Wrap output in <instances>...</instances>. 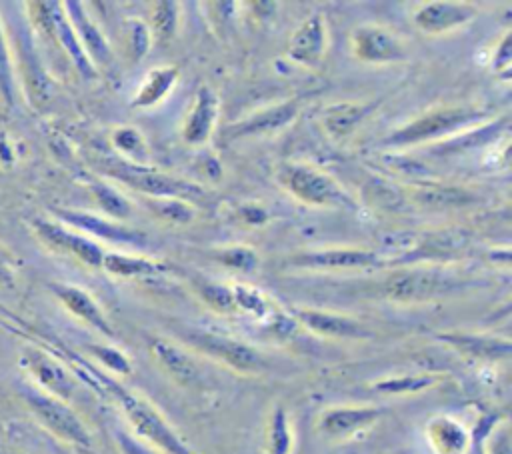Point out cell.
Returning <instances> with one entry per match:
<instances>
[{"label":"cell","mask_w":512,"mask_h":454,"mask_svg":"<svg viewBox=\"0 0 512 454\" xmlns=\"http://www.w3.org/2000/svg\"><path fill=\"white\" fill-rule=\"evenodd\" d=\"M102 382L122 408L136 438L164 454H196L148 398L118 384L116 380L102 378Z\"/></svg>","instance_id":"1"},{"label":"cell","mask_w":512,"mask_h":454,"mask_svg":"<svg viewBox=\"0 0 512 454\" xmlns=\"http://www.w3.org/2000/svg\"><path fill=\"white\" fill-rule=\"evenodd\" d=\"M488 118L484 108L476 106H438L430 108L404 126L392 130L384 140L382 146L388 148H408L420 146L434 140H446L462 130H470L478 126L482 120Z\"/></svg>","instance_id":"2"},{"label":"cell","mask_w":512,"mask_h":454,"mask_svg":"<svg viewBox=\"0 0 512 454\" xmlns=\"http://www.w3.org/2000/svg\"><path fill=\"white\" fill-rule=\"evenodd\" d=\"M102 172L128 188L146 194V198H180L192 204L206 196L204 188L192 180L150 166L130 164L122 158H106L102 162Z\"/></svg>","instance_id":"3"},{"label":"cell","mask_w":512,"mask_h":454,"mask_svg":"<svg viewBox=\"0 0 512 454\" xmlns=\"http://www.w3.org/2000/svg\"><path fill=\"white\" fill-rule=\"evenodd\" d=\"M20 396L28 406L30 414L36 418V422L54 438L78 448L92 446V434L88 426L68 402L50 396L38 390L36 386H24L20 390Z\"/></svg>","instance_id":"4"},{"label":"cell","mask_w":512,"mask_h":454,"mask_svg":"<svg viewBox=\"0 0 512 454\" xmlns=\"http://www.w3.org/2000/svg\"><path fill=\"white\" fill-rule=\"evenodd\" d=\"M280 184L302 204L320 208H354L348 192L324 170L310 164H286L278 172Z\"/></svg>","instance_id":"5"},{"label":"cell","mask_w":512,"mask_h":454,"mask_svg":"<svg viewBox=\"0 0 512 454\" xmlns=\"http://www.w3.org/2000/svg\"><path fill=\"white\" fill-rule=\"evenodd\" d=\"M184 342L202 356L216 360L238 374H260L266 368L264 356L254 346L234 336L210 330H192L184 334Z\"/></svg>","instance_id":"6"},{"label":"cell","mask_w":512,"mask_h":454,"mask_svg":"<svg viewBox=\"0 0 512 454\" xmlns=\"http://www.w3.org/2000/svg\"><path fill=\"white\" fill-rule=\"evenodd\" d=\"M460 286V280L440 272L438 268L412 266L394 272L382 288L386 300L396 304H422L436 300L454 288Z\"/></svg>","instance_id":"7"},{"label":"cell","mask_w":512,"mask_h":454,"mask_svg":"<svg viewBox=\"0 0 512 454\" xmlns=\"http://www.w3.org/2000/svg\"><path fill=\"white\" fill-rule=\"evenodd\" d=\"M382 416L384 408L372 404L328 406L318 414L316 432L328 442H348L372 430Z\"/></svg>","instance_id":"8"},{"label":"cell","mask_w":512,"mask_h":454,"mask_svg":"<svg viewBox=\"0 0 512 454\" xmlns=\"http://www.w3.org/2000/svg\"><path fill=\"white\" fill-rule=\"evenodd\" d=\"M34 16V22L54 40L58 42V46L70 56V60L74 62L76 70L84 76V78H94L96 70L90 64V60L86 58L66 14L62 8V2H30L28 4Z\"/></svg>","instance_id":"9"},{"label":"cell","mask_w":512,"mask_h":454,"mask_svg":"<svg viewBox=\"0 0 512 454\" xmlns=\"http://www.w3.org/2000/svg\"><path fill=\"white\" fill-rule=\"evenodd\" d=\"M32 226H34L36 236L52 250L74 256L78 262H82L88 268H102L104 248L98 242H94L92 238H88L68 226H62L58 222H50V220H42V218H36L32 222Z\"/></svg>","instance_id":"10"},{"label":"cell","mask_w":512,"mask_h":454,"mask_svg":"<svg viewBox=\"0 0 512 454\" xmlns=\"http://www.w3.org/2000/svg\"><path fill=\"white\" fill-rule=\"evenodd\" d=\"M292 318L296 324L304 326L308 332L330 338V340H368L374 336V332L360 322L358 318L346 316L342 312L332 310H320V308H296L292 312Z\"/></svg>","instance_id":"11"},{"label":"cell","mask_w":512,"mask_h":454,"mask_svg":"<svg viewBox=\"0 0 512 454\" xmlns=\"http://www.w3.org/2000/svg\"><path fill=\"white\" fill-rule=\"evenodd\" d=\"M354 58L366 64H394L406 60L404 42L388 28L378 24H362L350 36Z\"/></svg>","instance_id":"12"},{"label":"cell","mask_w":512,"mask_h":454,"mask_svg":"<svg viewBox=\"0 0 512 454\" xmlns=\"http://www.w3.org/2000/svg\"><path fill=\"white\" fill-rule=\"evenodd\" d=\"M476 16H478V8L470 2L432 0V2L420 4L414 10L412 22L420 32L428 36H438L470 24Z\"/></svg>","instance_id":"13"},{"label":"cell","mask_w":512,"mask_h":454,"mask_svg":"<svg viewBox=\"0 0 512 454\" xmlns=\"http://www.w3.org/2000/svg\"><path fill=\"white\" fill-rule=\"evenodd\" d=\"M298 110H300V104L296 100H284L274 106H266L262 110L252 112L250 116H246L242 120L228 124L222 130V136H224V140L234 142V140H242V138L276 134L294 122V118L298 116Z\"/></svg>","instance_id":"14"},{"label":"cell","mask_w":512,"mask_h":454,"mask_svg":"<svg viewBox=\"0 0 512 454\" xmlns=\"http://www.w3.org/2000/svg\"><path fill=\"white\" fill-rule=\"evenodd\" d=\"M288 264L302 270H364L380 264V256L368 248H320L298 252Z\"/></svg>","instance_id":"15"},{"label":"cell","mask_w":512,"mask_h":454,"mask_svg":"<svg viewBox=\"0 0 512 454\" xmlns=\"http://www.w3.org/2000/svg\"><path fill=\"white\" fill-rule=\"evenodd\" d=\"M148 350L166 376L184 388H198L202 384V370L196 358L178 342L162 336L148 338Z\"/></svg>","instance_id":"16"},{"label":"cell","mask_w":512,"mask_h":454,"mask_svg":"<svg viewBox=\"0 0 512 454\" xmlns=\"http://www.w3.org/2000/svg\"><path fill=\"white\" fill-rule=\"evenodd\" d=\"M328 52V26L322 14H310L306 20L298 24V28L292 32L288 46H286V56L288 60L316 68L324 62Z\"/></svg>","instance_id":"17"},{"label":"cell","mask_w":512,"mask_h":454,"mask_svg":"<svg viewBox=\"0 0 512 454\" xmlns=\"http://www.w3.org/2000/svg\"><path fill=\"white\" fill-rule=\"evenodd\" d=\"M62 8L94 70L98 72V68H108L114 60L112 48L106 36L102 34V30L98 28V24H94L90 14L84 10V4L76 0H68V2H62Z\"/></svg>","instance_id":"18"},{"label":"cell","mask_w":512,"mask_h":454,"mask_svg":"<svg viewBox=\"0 0 512 454\" xmlns=\"http://www.w3.org/2000/svg\"><path fill=\"white\" fill-rule=\"evenodd\" d=\"M22 366L34 378L36 388L68 402L76 390V380L68 368L58 362L54 356L42 350H28L22 356Z\"/></svg>","instance_id":"19"},{"label":"cell","mask_w":512,"mask_h":454,"mask_svg":"<svg viewBox=\"0 0 512 454\" xmlns=\"http://www.w3.org/2000/svg\"><path fill=\"white\" fill-rule=\"evenodd\" d=\"M56 218H60L64 224H68L76 232L92 234L96 238H104L114 244H128V246H142L146 242V236L138 230L126 228L110 218H100L96 214L84 212V210H70V208H54L52 210Z\"/></svg>","instance_id":"20"},{"label":"cell","mask_w":512,"mask_h":454,"mask_svg":"<svg viewBox=\"0 0 512 454\" xmlns=\"http://www.w3.org/2000/svg\"><path fill=\"white\" fill-rule=\"evenodd\" d=\"M220 112V98L214 88L200 84L194 94L192 108L182 122V140L188 146H202L210 140Z\"/></svg>","instance_id":"21"},{"label":"cell","mask_w":512,"mask_h":454,"mask_svg":"<svg viewBox=\"0 0 512 454\" xmlns=\"http://www.w3.org/2000/svg\"><path fill=\"white\" fill-rule=\"evenodd\" d=\"M50 290L74 318H78L80 322H84L86 326H90L92 330L100 332L106 338L116 336L108 316L104 314L102 306L94 300L92 294H88L86 290H82L78 286H70V284H52Z\"/></svg>","instance_id":"22"},{"label":"cell","mask_w":512,"mask_h":454,"mask_svg":"<svg viewBox=\"0 0 512 454\" xmlns=\"http://www.w3.org/2000/svg\"><path fill=\"white\" fill-rule=\"evenodd\" d=\"M440 342L456 350L458 354L482 360V362H500L510 356L512 344L508 338L490 336V334H472V332H442L436 336Z\"/></svg>","instance_id":"23"},{"label":"cell","mask_w":512,"mask_h":454,"mask_svg":"<svg viewBox=\"0 0 512 454\" xmlns=\"http://www.w3.org/2000/svg\"><path fill=\"white\" fill-rule=\"evenodd\" d=\"M424 438L432 454H468L474 442L472 432L454 416L436 414L424 424Z\"/></svg>","instance_id":"24"},{"label":"cell","mask_w":512,"mask_h":454,"mask_svg":"<svg viewBox=\"0 0 512 454\" xmlns=\"http://www.w3.org/2000/svg\"><path fill=\"white\" fill-rule=\"evenodd\" d=\"M374 104L368 102H340V104H332L330 108L324 110L322 114V124L326 128V132L332 138H346L350 132H354V128L374 110Z\"/></svg>","instance_id":"25"},{"label":"cell","mask_w":512,"mask_h":454,"mask_svg":"<svg viewBox=\"0 0 512 454\" xmlns=\"http://www.w3.org/2000/svg\"><path fill=\"white\" fill-rule=\"evenodd\" d=\"M178 76V66L152 68L136 90V96L132 98V108H152L162 102L178 82Z\"/></svg>","instance_id":"26"},{"label":"cell","mask_w":512,"mask_h":454,"mask_svg":"<svg viewBox=\"0 0 512 454\" xmlns=\"http://www.w3.org/2000/svg\"><path fill=\"white\" fill-rule=\"evenodd\" d=\"M102 268L116 278H146L162 274L166 270L162 262L122 252H104Z\"/></svg>","instance_id":"27"},{"label":"cell","mask_w":512,"mask_h":454,"mask_svg":"<svg viewBox=\"0 0 512 454\" xmlns=\"http://www.w3.org/2000/svg\"><path fill=\"white\" fill-rule=\"evenodd\" d=\"M442 380L440 374L434 372H414L402 376H388L372 382V390L388 396H406V394H420L434 388Z\"/></svg>","instance_id":"28"},{"label":"cell","mask_w":512,"mask_h":454,"mask_svg":"<svg viewBox=\"0 0 512 454\" xmlns=\"http://www.w3.org/2000/svg\"><path fill=\"white\" fill-rule=\"evenodd\" d=\"M266 454H292L294 452V430L290 414L284 406H274L266 422Z\"/></svg>","instance_id":"29"},{"label":"cell","mask_w":512,"mask_h":454,"mask_svg":"<svg viewBox=\"0 0 512 454\" xmlns=\"http://www.w3.org/2000/svg\"><path fill=\"white\" fill-rule=\"evenodd\" d=\"M178 22H180V4L178 2H174V0L154 2L152 10H150V22H148L152 42L168 46L178 32Z\"/></svg>","instance_id":"30"},{"label":"cell","mask_w":512,"mask_h":454,"mask_svg":"<svg viewBox=\"0 0 512 454\" xmlns=\"http://www.w3.org/2000/svg\"><path fill=\"white\" fill-rule=\"evenodd\" d=\"M112 146L114 150L122 156V160L130 162V164H138V166H148V144L146 138L140 130L132 128V126H118L112 136Z\"/></svg>","instance_id":"31"},{"label":"cell","mask_w":512,"mask_h":454,"mask_svg":"<svg viewBox=\"0 0 512 454\" xmlns=\"http://www.w3.org/2000/svg\"><path fill=\"white\" fill-rule=\"evenodd\" d=\"M196 294L198 298L214 312L224 314V316H234L238 314L236 310V302H234V294L232 288L220 282H212V280H202L196 284Z\"/></svg>","instance_id":"32"},{"label":"cell","mask_w":512,"mask_h":454,"mask_svg":"<svg viewBox=\"0 0 512 454\" xmlns=\"http://www.w3.org/2000/svg\"><path fill=\"white\" fill-rule=\"evenodd\" d=\"M230 288L234 294L238 314H246V316H254V318H272L274 316L270 300L258 288L246 286V284H234Z\"/></svg>","instance_id":"33"},{"label":"cell","mask_w":512,"mask_h":454,"mask_svg":"<svg viewBox=\"0 0 512 454\" xmlns=\"http://www.w3.org/2000/svg\"><path fill=\"white\" fill-rule=\"evenodd\" d=\"M90 192L98 202V206L104 210V214L112 220H122L132 212L130 200L106 182H100V180L90 182Z\"/></svg>","instance_id":"34"},{"label":"cell","mask_w":512,"mask_h":454,"mask_svg":"<svg viewBox=\"0 0 512 454\" xmlns=\"http://www.w3.org/2000/svg\"><path fill=\"white\" fill-rule=\"evenodd\" d=\"M150 212L170 224H188L194 218V208L190 202L180 198H146Z\"/></svg>","instance_id":"35"},{"label":"cell","mask_w":512,"mask_h":454,"mask_svg":"<svg viewBox=\"0 0 512 454\" xmlns=\"http://www.w3.org/2000/svg\"><path fill=\"white\" fill-rule=\"evenodd\" d=\"M152 44L154 42H152L148 22H144L142 18L126 20V46L132 62H140L148 54Z\"/></svg>","instance_id":"36"},{"label":"cell","mask_w":512,"mask_h":454,"mask_svg":"<svg viewBox=\"0 0 512 454\" xmlns=\"http://www.w3.org/2000/svg\"><path fill=\"white\" fill-rule=\"evenodd\" d=\"M214 258L232 268V270H238V272H252L256 266H258V254L254 248L250 246H244V244H236V246H226V248H220Z\"/></svg>","instance_id":"37"},{"label":"cell","mask_w":512,"mask_h":454,"mask_svg":"<svg viewBox=\"0 0 512 454\" xmlns=\"http://www.w3.org/2000/svg\"><path fill=\"white\" fill-rule=\"evenodd\" d=\"M482 454H512L510 428L506 420H490L482 432Z\"/></svg>","instance_id":"38"},{"label":"cell","mask_w":512,"mask_h":454,"mask_svg":"<svg viewBox=\"0 0 512 454\" xmlns=\"http://www.w3.org/2000/svg\"><path fill=\"white\" fill-rule=\"evenodd\" d=\"M88 350L110 372L120 374V376H126L132 372L130 358L124 352H120L118 348L106 346V344H88Z\"/></svg>","instance_id":"39"},{"label":"cell","mask_w":512,"mask_h":454,"mask_svg":"<svg viewBox=\"0 0 512 454\" xmlns=\"http://www.w3.org/2000/svg\"><path fill=\"white\" fill-rule=\"evenodd\" d=\"M0 98L4 104L14 106L16 102V86H14V70L10 60V50L6 44V36L0 22Z\"/></svg>","instance_id":"40"},{"label":"cell","mask_w":512,"mask_h":454,"mask_svg":"<svg viewBox=\"0 0 512 454\" xmlns=\"http://www.w3.org/2000/svg\"><path fill=\"white\" fill-rule=\"evenodd\" d=\"M490 66L504 80L510 78V66H512V32L510 30H506L504 36L498 40V46L492 54Z\"/></svg>","instance_id":"41"},{"label":"cell","mask_w":512,"mask_h":454,"mask_svg":"<svg viewBox=\"0 0 512 454\" xmlns=\"http://www.w3.org/2000/svg\"><path fill=\"white\" fill-rule=\"evenodd\" d=\"M114 442H116L118 454H158V450H154L152 446L136 438L132 432H126L122 428L114 430Z\"/></svg>","instance_id":"42"},{"label":"cell","mask_w":512,"mask_h":454,"mask_svg":"<svg viewBox=\"0 0 512 454\" xmlns=\"http://www.w3.org/2000/svg\"><path fill=\"white\" fill-rule=\"evenodd\" d=\"M16 278V260L10 250L0 248V286H12Z\"/></svg>","instance_id":"43"},{"label":"cell","mask_w":512,"mask_h":454,"mask_svg":"<svg viewBox=\"0 0 512 454\" xmlns=\"http://www.w3.org/2000/svg\"><path fill=\"white\" fill-rule=\"evenodd\" d=\"M242 218L250 224H264L268 220V214L258 206H244L242 208Z\"/></svg>","instance_id":"44"}]
</instances>
